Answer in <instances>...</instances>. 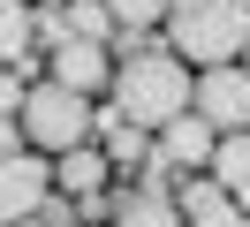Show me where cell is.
Wrapping results in <instances>:
<instances>
[{
	"label": "cell",
	"mask_w": 250,
	"mask_h": 227,
	"mask_svg": "<svg viewBox=\"0 0 250 227\" xmlns=\"http://www.w3.org/2000/svg\"><path fill=\"white\" fill-rule=\"evenodd\" d=\"M167 53H189L197 68H220L250 45V0H189L167 15Z\"/></svg>",
	"instance_id": "7a4b0ae2"
},
{
	"label": "cell",
	"mask_w": 250,
	"mask_h": 227,
	"mask_svg": "<svg viewBox=\"0 0 250 227\" xmlns=\"http://www.w3.org/2000/svg\"><path fill=\"white\" fill-rule=\"evenodd\" d=\"M16 106H23V76H16V68H0V114H16Z\"/></svg>",
	"instance_id": "2e32d148"
},
{
	"label": "cell",
	"mask_w": 250,
	"mask_h": 227,
	"mask_svg": "<svg viewBox=\"0 0 250 227\" xmlns=\"http://www.w3.org/2000/svg\"><path fill=\"white\" fill-rule=\"evenodd\" d=\"M8 227H46V220H38V212H31V220H8Z\"/></svg>",
	"instance_id": "ac0fdd59"
},
{
	"label": "cell",
	"mask_w": 250,
	"mask_h": 227,
	"mask_svg": "<svg viewBox=\"0 0 250 227\" xmlns=\"http://www.w3.org/2000/svg\"><path fill=\"white\" fill-rule=\"evenodd\" d=\"M174 114H189L182 53H129L122 68H114V121H129V129H167Z\"/></svg>",
	"instance_id": "6da1fadb"
},
{
	"label": "cell",
	"mask_w": 250,
	"mask_h": 227,
	"mask_svg": "<svg viewBox=\"0 0 250 227\" xmlns=\"http://www.w3.org/2000/svg\"><path fill=\"white\" fill-rule=\"evenodd\" d=\"M205 174H212L220 189H235V197H243V189H250V129H228V136H220Z\"/></svg>",
	"instance_id": "7c38bea8"
},
{
	"label": "cell",
	"mask_w": 250,
	"mask_h": 227,
	"mask_svg": "<svg viewBox=\"0 0 250 227\" xmlns=\"http://www.w3.org/2000/svg\"><path fill=\"white\" fill-rule=\"evenodd\" d=\"M46 197H53V166L46 159H31V151H8V159H0V227L31 220Z\"/></svg>",
	"instance_id": "5b68a950"
},
{
	"label": "cell",
	"mask_w": 250,
	"mask_h": 227,
	"mask_svg": "<svg viewBox=\"0 0 250 227\" xmlns=\"http://www.w3.org/2000/svg\"><path fill=\"white\" fill-rule=\"evenodd\" d=\"M189 114H205L220 136L250 129V68L243 61H220V68H197V91H189Z\"/></svg>",
	"instance_id": "277c9868"
},
{
	"label": "cell",
	"mask_w": 250,
	"mask_h": 227,
	"mask_svg": "<svg viewBox=\"0 0 250 227\" xmlns=\"http://www.w3.org/2000/svg\"><path fill=\"white\" fill-rule=\"evenodd\" d=\"M38 45V8L31 0H0V68H16Z\"/></svg>",
	"instance_id": "8fae6325"
},
{
	"label": "cell",
	"mask_w": 250,
	"mask_h": 227,
	"mask_svg": "<svg viewBox=\"0 0 250 227\" xmlns=\"http://www.w3.org/2000/svg\"><path fill=\"white\" fill-rule=\"evenodd\" d=\"M106 159H144V129L114 121V136H106Z\"/></svg>",
	"instance_id": "9a60e30c"
},
{
	"label": "cell",
	"mask_w": 250,
	"mask_h": 227,
	"mask_svg": "<svg viewBox=\"0 0 250 227\" xmlns=\"http://www.w3.org/2000/svg\"><path fill=\"white\" fill-rule=\"evenodd\" d=\"M114 227H189L182 205H174L159 182H144V189H129L122 205H114Z\"/></svg>",
	"instance_id": "9c48e42d"
},
{
	"label": "cell",
	"mask_w": 250,
	"mask_h": 227,
	"mask_svg": "<svg viewBox=\"0 0 250 227\" xmlns=\"http://www.w3.org/2000/svg\"><path fill=\"white\" fill-rule=\"evenodd\" d=\"M212 144H220V129L205 114H174L167 129H159V151H152V166H212Z\"/></svg>",
	"instance_id": "8992f818"
},
{
	"label": "cell",
	"mask_w": 250,
	"mask_h": 227,
	"mask_svg": "<svg viewBox=\"0 0 250 227\" xmlns=\"http://www.w3.org/2000/svg\"><path fill=\"white\" fill-rule=\"evenodd\" d=\"M106 0H68V30H76V38H106Z\"/></svg>",
	"instance_id": "5bb4252c"
},
{
	"label": "cell",
	"mask_w": 250,
	"mask_h": 227,
	"mask_svg": "<svg viewBox=\"0 0 250 227\" xmlns=\"http://www.w3.org/2000/svg\"><path fill=\"white\" fill-rule=\"evenodd\" d=\"M243 53H250V45H243ZM243 68H250V61H243Z\"/></svg>",
	"instance_id": "44dd1931"
},
{
	"label": "cell",
	"mask_w": 250,
	"mask_h": 227,
	"mask_svg": "<svg viewBox=\"0 0 250 227\" xmlns=\"http://www.w3.org/2000/svg\"><path fill=\"white\" fill-rule=\"evenodd\" d=\"M23 136H31L38 151H53V159H61V151H76V144H91V99H83V91H68V83H31L23 91Z\"/></svg>",
	"instance_id": "3957f363"
},
{
	"label": "cell",
	"mask_w": 250,
	"mask_h": 227,
	"mask_svg": "<svg viewBox=\"0 0 250 227\" xmlns=\"http://www.w3.org/2000/svg\"><path fill=\"white\" fill-rule=\"evenodd\" d=\"M8 151H23V114H0V159Z\"/></svg>",
	"instance_id": "e0dca14e"
},
{
	"label": "cell",
	"mask_w": 250,
	"mask_h": 227,
	"mask_svg": "<svg viewBox=\"0 0 250 227\" xmlns=\"http://www.w3.org/2000/svg\"><path fill=\"white\" fill-rule=\"evenodd\" d=\"M106 15L122 30H152V23H167V0H106Z\"/></svg>",
	"instance_id": "4fadbf2b"
},
{
	"label": "cell",
	"mask_w": 250,
	"mask_h": 227,
	"mask_svg": "<svg viewBox=\"0 0 250 227\" xmlns=\"http://www.w3.org/2000/svg\"><path fill=\"white\" fill-rule=\"evenodd\" d=\"M53 83H68V91H106L114 83V61H106V45L99 38H61L53 45Z\"/></svg>",
	"instance_id": "52a82bcc"
},
{
	"label": "cell",
	"mask_w": 250,
	"mask_h": 227,
	"mask_svg": "<svg viewBox=\"0 0 250 227\" xmlns=\"http://www.w3.org/2000/svg\"><path fill=\"white\" fill-rule=\"evenodd\" d=\"M106 151H99V144H76V151H61V166H53V182H61V189L68 197H99V189H106Z\"/></svg>",
	"instance_id": "30bf717a"
},
{
	"label": "cell",
	"mask_w": 250,
	"mask_h": 227,
	"mask_svg": "<svg viewBox=\"0 0 250 227\" xmlns=\"http://www.w3.org/2000/svg\"><path fill=\"white\" fill-rule=\"evenodd\" d=\"M174 8H189V0H167V15H174Z\"/></svg>",
	"instance_id": "d6986e66"
},
{
	"label": "cell",
	"mask_w": 250,
	"mask_h": 227,
	"mask_svg": "<svg viewBox=\"0 0 250 227\" xmlns=\"http://www.w3.org/2000/svg\"><path fill=\"white\" fill-rule=\"evenodd\" d=\"M182 220L189 227H250V212L235 205V189H220V182H182Z\"/></svg>",
	"instance_id": "ba28073f"
},
{
	"label": "cell",
	"mask_w": 250,
	"mask_h": 227,
	"mask_svg": "<svg viewBox=\"0 0 250 227\" xmlns=\"http://www.w3.org/2000/svg\"><path fill=\"white\" fill-rule=\"evenodd\" d=\"M235 205H243V212H250V189H243V197H235Z\"/></svg>",
	"instance_id": "ffe728a7"
}]
</instances>
